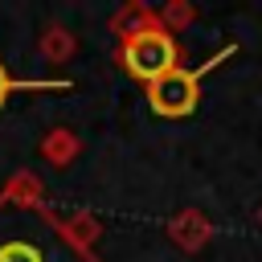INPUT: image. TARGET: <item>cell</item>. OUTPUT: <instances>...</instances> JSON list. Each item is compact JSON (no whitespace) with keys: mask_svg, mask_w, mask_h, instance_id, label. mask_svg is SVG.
<instances>
[{"mask_svg":"<svg viewBox=\"0 0 262 262\" xmlns=\"http://www.w3.org/2000/svg\"><path fill=\"white\" fill-rule=\"evenodd\" d=\"M0 262H86L78 246L33 205H0Z\"/></svg>","mask_w":262,"mask_h":262,"instance_id":"obj_1","label":"cell"},{"mask_svg":"<svg viewBox=\"0 0 262 262\" xmlns=\"http://www.w3.org/2000/svg\"><path fill=\"white\" fill-rule=\"evenodd\" d=\"M33 86H57V82H12V78L4 74V66H0V102H4L12 90H33Z\"/></svg>","mask_w":262,"mask_h":262,"instance_id":"obj_4","label":"cell"},{"mask_svg":"<svg viewBox=\"0 0 262 262\" xmlns=\"http://www.w3.org/2000/svg\"><path fill=\"white\" fill-rule=\"evenodd\" d=\"M123 61H127V70L135 78H143L151 86V82H160L164 74L176 70V45L164 33H135L127 41V49H123Z\"/></svg>","mask_w":262,"mask_h":262,"instance_id":"obj_3","label":"cell"},{"mask_svg":"<svg viewBox=\"0 0 262 262\" xmlns=\"http://www.w3.org/2000/svg\"><path fill=\"white\" fill-rule=\"evenodd\" d=\"M233 53V45L229 49H221L213 61H205V66H196V74L192 70H172V74H164L160 82H151L147 86V98H151V111L156 115H188L192 106H196V86H201V78L217 66V61H225Z\"/></svg>","mask_w":262,"mask_h":262,"instance_id":"obj_2","label":"cell"}]
</instances>
